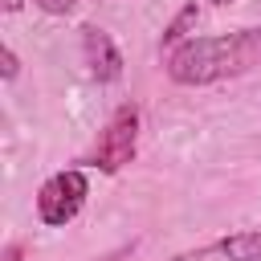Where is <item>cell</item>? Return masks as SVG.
I'll return each mask as SVG.
<instances>
[{
	"mask_svg": "<svg viewBox=\"0 0 261 261\" xmlns=\"http://www.w3.org/2000/svg\"><path fill=\"white\" fill-rule=\"evenodd\" d=\"M261 65V24L257 29H232V33H208L188 37L171 53H163V73L175 86H216L224 77H241Z\"/></svg>",
	"mask_w": 261,
	"mask_h": 261,
	"instance_id": "cell-1",
	"label": "cell"
},
{
	"mask_svg": "<svg viewBox=\"0 0 261 261\" xmlns=\"http://www.w3.org/2000/svg\"><path fill=\"white\" fill-rule=\"evenodd\" d=\"M86 196H90V175H86L82 167L53 171V175L37 188V196H33L37 220H41L45 228H65V224H73V220L82 216Z\"/></svg>",
	"mask_w": 261,
	"mask_h": 261,
	"instance_id": "cell-2",
	"label": "cell"
},
{
	"mask_svg": "<svg viewBox=\"0 0 261 261\" xmlns=\"http://www.w3.org/2000/svg\"><path fill=\"white\" fill-rule=\"evenodd\" d=\"M139 106L135 102H122L114 114H110V122L102 126V135H98V143H94V151H90V167H98L102 175H118L135 155H139Z\"/></svg>",
	"mask_w": 261,
	"mask_h": 261,
	"instance_id": "cell-3",
	"label": "cell"
},
{
	"mask_svg": "<svg viewBox=\"0 0 261 261\" xmlns=\"http://www.w3.org/2000/svg\"><path fill=\"white\" fill-rule=\"evenodd\" d=\"M167 261H261V228H241V232L216 237V241L184 249Z\"/></svg>",
	"mask_w": 261,
	"mask_h": 261,
	"instance_id": "cell-4",
	"label": "cell"
},
{
	"mask_svg": "<svg viewBox=\"0 0 261 261\" xmlns=\"http://www.w3.org/2000/svg\"><path fill=\"white\" fill-rule=\"evenodd\" d=\"M82 61L90 65V77L98 86H110L122 77V53L110 41V33L98 24H82Z\"/></svg>",
	"mask_w": 261,
	"mask_h": 261,
	"instance_id": "cell-5",
	"label": "cell"
},
{
	"mask_svg": "<svg viewBox=\"0 0 261 261\" xmlns=\"http://www.w3.org/2000/svg\"><path fill=\"white\" fill-rule=\"evenodd\" d=\"M196 20H200V4H196V0H188V4H184V8L171 16V24L163 29V41H159V49H163V53H171L175 45H184V41L192 37Z\"/></svg>",
	"mask_w": 261,
	"mask_h": 261,
	"instance_id": "cell-6",
	"label": "cell"
},
{
	"mask_svg": "<svg viewBox=\"0 0 261 261\" xmlns=\"http://www.w3.org/2000/svg\"><path fill=\"white\" fill-rule=\"evenodd\" d=\"M0 61H4L0 77H4V82H16V73H20V57H16V49H12V45H4V49H0Z\"/></svg>",
	"mask_w": 261,
	"mask_h": 261,
	"instance_id": "cell-7",
	"label": "cell"
},
{
	"mask_svg": "<svg viewBox=\"0 0 261 261\" xmlns=\"http://www.w3.org/2000/svg\"><path fill=\"white\" fill-rule=\"evenodd\" d=\"M41 12H49V16H69L73 8H77V0H33Z\"/></svg>",
	"mask_w": 261,
	"mask_h": 261,
	"instance_id": "cell-8",
	"label": "cell"
},
{
	"mask_svg": "<svg viewBox=\"0 0 261 261\" xmlns=\"http://www.w3.org/2000/svg\"><path fill=\"white\" fill-rule=\"evenodd\" d=\"M4 261H24V245H20V241H12V245L4 249Z\"/></svg>",
	"mask_w": 261,
	"mask_h": 261,
	"instance_id": "cell-9",
	"label": "cell"
},
{
	"mask_svg": "<svg viewBox=\"0 0 261 261\" xmlns=\"http://www.w3.org/2000/svg\"><path fill=\"white\" fill-rule=\"evenodd\" d=\"M20 4L24 0H4V12H20Z\"/></svg>",
	"mask_w": 261,
	"mask_h": 261,
	"instance_id": "cell-10",
	"label": "cell"
},
{
	"mask_svg": "<svg viewBox=\"0 0 261 261\" xmlns=\"http://www.w3.org/2000/svg\"><path fill=\"white\" fill-rule=\"evenodd\" d=\"M212 4H216V8H224V4H232V0H212Z\"/></svg>",
	"mask_w": 261,
	"mask_h": 261,
	"instance_id": "cell-11",
	"label": "cell"
}]
</instances>
